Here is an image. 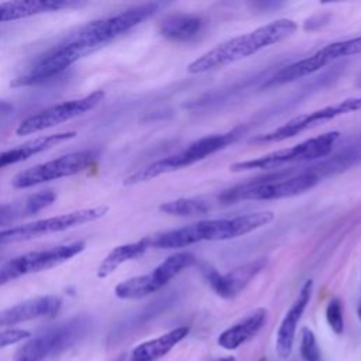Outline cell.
Returning <instances> with one entry per match:
<instances>
[{"mask_svg":"<svg viewBox=\"0 0 361 361\" xmlns=\"http://www.w3.org/2000/svg\"><path fill=\"white\" fill-rule=\"evenodd\" d=\"M159 7V3H145L78 27L47 52L38 55L24 72L11 80L10 86H34L51 80L79 59L152 17Z\"/></svg>","mask_w":361,"mask_h":361,"instance_id":"cell-1","label":"cell"},{"mask_svg":"<svg viewBox=\"0 0 361 361\" xmlns=\"http://www.w3.org/2000/svg\"><path fill=\"white\" fill-rule=\"evenodd\" d=\"M275 214L269 210L234 216L230 219L200 220L189 226L169 230L149 237L154 248H185L202 241H226L233 240L274 221Z\"/></svg>","mask_w":361,"mask_h":361,"instance_id":"cell-2","label":"cell"},{"mask_svg":"<svg viewBox=\"0 0 361 361\" xmlns=\"http://www.w3.org/2000/svg\"><path fill=\"white\" fill-rule=\"evenodd\" d=\"M298 30V23L290 18H278L247 34L230 38L206 51L188 65L189 73H204L228 63L248 58L258 51L283 41Z\"/></svg>","mask_w":361,"mask_h":361,"instance_id":"cell-3","label":"cell"},{"mask_svg":"<svg viewBox=\"0 0 361 361\" xmlns=\"http://www.w3.org/2000/svg\"><path fill=\"white\" fill-rule=\"evenodd\" d=\"M238 134H240V130L235 128V130H231L227 133L212 134V135H204L202 138H197L193 142H190L186 148H183L182 151L168 155L165 158H161V159L147 165L145 168L131 173L130 176H127L124 179L123 183L126 186H131V185H137V183H142V182L155 179L161 175L171 173V172L182 169V168H188V166L204 159L206 157H210L214 152L226 148L228 144H231L238 137Z\"/></svg>","mask_w":361,"mask_h":361,"instance_id":"cell-4","label":"cell"},{"mask_svg":"<svg viewBox=\"0 0 361 361\" xmlns=\"http://www.w3.org/2000/svg\"><path fill=\"white\" fill-rule=\"evenodd\" d=\"M92 329V319L80 314L52 326L24 343L16 353V361H45L79 343Z\"/></svg>","mask_w":361,"mask_h":361,"instance_id":"cell-5","label":"cell"},{"mask_svg":"<svg viewBox=\"0 0 361 361\" xmlns=\"http://www.w3.org/2000/svg\"><path fill=\"white\" fill-rule=\"evenodd\" d=\"M338 138H340L338 131H329V133L307 138L289 148H282V149L265 154L262 157L234 162L233 165H230V171L233 172L254 171V169L268 171V169L281 168L283 165L320 159L327 157L333 151V147L336 145Z\"/></svg>","mask_w":361,"mask_h":361,"instance_id":"cell-6","label":"cell"},{"mask_svg":"<svg viewBox=\"0 0 361 361\" xmlns=\"http://www.w3.org/2000/svg\"><path fill=\"white\" fill-rule=\"evenodd\" d=\"M317 182V173H314L313 171H305L283 179L248 182L224 190L219 196V199L223 203H234L238 200H272L292 197L314 188Z\"/></svg>","mask_w":361,"mask_h":361,"instance_id":"cell-7","label":"cell"},{"mask_svg":"<svg viewBox=\"0 0 361 361\" xmlns=\"http://www.w3.org/2000/svg\"><path fill=\"white\" fill-rule=\"evenodd\" d=\"M196 257L188 251H178L165 258L151 272L133 276L120 282L114 288V293L120 299H141L151 293H155L164 288L171 279H173L183 269L196 264Z\"/></svg>","mask_w":361,"mask_h":361,"instance_id":"cell-8","label":"cell"},{"mask_svg":"<svg viewBox=\"0 0 361 361\" xmlns=\"http://www.w3.org/2000/svg\"><path fill=\"white\" fill-rule=\"evenodd\" d=\"M358 54H361V35L330 42L323 48L317 49L316 52H313L312 55L281 68L267 82V86L283 85L288 82H293L296 79H302L305 76H309L320 71L322 68L327 66L329 63L337 59L358 55Z\"/></svg>","mask_w":361,"mask_h":361,"instance_id":"cell-9","label":"cell"},{"mask_svg":"<svg viewBox=\"0 0 361 361\" xmlns=\"http://www.w3.org/2000/svg\"><path fill=\"white\" fill-rule=\"evenodd\" d=\"M97 158L99 151L96 149H82L69 152L52 161L38 164L18 172L11 179V185L17 189H25L54 179L78 175L89 166H92L97 161Z\"/></svg>","mask_w":361,"mask_h":361,"instance_id":"cell-10","label":"cell"},{"mask_svg":"<svg viewBox=\"0 0 361 361\" xmlns=\"http://www.w3.org/2000/svg\"><path fill=\"white\" fill-rule=\"evenodd\" d=\"M83 250V241H73L69 244H62L18 255L0 267V285H4L28 274L51 269L59 264L66 262Z\"/></svg>","mask_w":361,"mask_h":361,"instance_id":"cell-11","label":"cell"},{"mask_svg":"<svg viewBox=\"0 0 361 361\" xmlns=\"http://www.w3.org/2000/svg\"><path fill=\"white\" fill-rule=\"evenodd\" d=\"M107 210L109 209L106 206L80 209V210L69 212L65 214L35 220L32 223H27L23 226L4 228V230H0V245L35 238L44 234L65 231L68 228H72L89 221H94L103 217L107 213Z\"/></svg>","mask_w":361,"mask_h":361,"instance_id":"cell-12","label":"cell"},{"mask_svg":"<svg viewBox=\"0 0 361 361\" xmlns=\"http://www.w3.org/2000/svg\"><path fill=\"white\" fill-rule=\"evenodd\" d=\"M358 110H361V96L347 97L334 104H327L317 110H313V111H309L305 114H299V116L290 118L289 121H286L285 124L279 126L278 128L255 137L254 141H257V142L283 141V140L295 137L320 123H326V121L340 117L343 114H348V113L358 111Z\"/></svg>","mask_w":361,"mask_h":361,"instance_id":"cell-13","label":"cell"},{"mask_svg":"<svg viewBox=\"0 0 361 361\" xmlns=\"http://www.w3.org/2000/svg\"><path fill=\"white\" fill-rule=\"evenodd\" d=\"M103 97H104V92L96 90L83 97L72 99V100H66V102L49 106L24 118L16 128V133L17 135H28V134L38 133L45 128L58 126L63 121L72 120L78 116H82L93 110L103 100Z\"/></svg>","mask_w":361,"mask_h":361,"instance_id":"cell-14","label":"cell"},{"mask_svg":"<svg viewBox=\"0 0 361 361\" xmlns=\"http://www.w3.org/2000/svg\"><path fill=\"white\" fill-rule=\"evenodd\" d=\"M267 267V258H257L243 264L227 274H220L209 264L200 267V272L210 288L223 299H233Z\"/></svg>","mask_w":361,"mask_h":361,"instance_id":"cell-15","label":"cell"},{"mask_svg":"<svg viewBox=\"0 0 361 361\" xmlns=\"http://www.w3.org/2000/svg\"><path fill=\"white\" fill-rule=\"evenodd\" d=\"M312 292H313V281L307 279L302 285L295 302L286 310L285 316L279 323V327L276 330V337H275V351L278 357L282 360L289 358V355L292 354L298 324L312 299Z\"/></svg>","mask_w":361,"mask_h":361,"instance_id":"cell-16","label":"cell"},{"mask_svg":"<svg viewBox=\"0 0 361 361\" xmlns=\"http://www.w3.org/2000/svg\"><path fill=\"white\" fill-rule=\"evenodd\" d=\"M61 306V298L54 295L24 300L11 307L0 310V327L14 326L23 322L35 320L41 317H52L59 312Z\"/></svg>","mask_w":361,"mask_h":361,"instance_id":"cell-17","label":"cell"},{"mask_svg":"<svg viewBox=\"0 0 361 361\" xmlns=\"http://www.w3.org/2000/svg\"><path fill=\"white\" fill-rule=\"evenodd\" d=\"M267 320L268 310L265 307H258L250 314L240 319L237 323L223 330L217 337V344L228 351L237 350L238 347L254 338L267 324Z\"/></svg>","mask_w":361,"mask_h":361,"instance_id":"cell-18","label":"cell"},{"mask_svg":"<svg viewBox=\"0 0 361 361\" xmlns=\"http://www.w3.org/2000/svg\"><path fill=\"white\" fill-rule=\"evenodd\" d=\"M78 0H18L0 3V23L14 21L37 14L61 11L65 8H76L85 6Z\"/></svg>","mask_w":361,"mask_h":361,"instance_id":"cell-19","label":"cell"},{"mask_svg":"<svg viewBox=\"0 0 361 361\" xmlns=\"http://www.w3.org/2000/svg\"><path fill=\"white\" fill-rule=\"evenodd\" d=\"M76 135L75 131H65V133H56V134H49V135H42L37 137L34 140H30L18 147L6 149L0 152V168L25 161L39 152H44L63 141H68Z\"/></svg>","mask_w":361,"mask_h":361,"instance_id":"cell-20","label":"cell"},{"mask_svg":"<svg viewBox=\"0 0 361 361\" xmlns=\"http://www.w3.org/2000/svg\"><path fill=\"white\" fill-rule=\"evenodd\" d=\"M56 199V193L52 189L39 190L24 199L0 204V226L13 223L23 217L37 214L42 209L48 207Z\"/></svg>","mask_w":361,"mask_h":361,"instance_id":"cell-21","label":"cell"},{"mask_svg":"<svg viewBox=\"0 0 361 361\" xmlns=\"http://www.w3.org/2000/svg\"><path fill=\"white\" fill-rule=\"evenodd\" d=\"M189 334V327L180 326L152 340L138 344L131 351V361H155L166 355L178 343Z\"/></svg>","mask_w":361,"mask_h":361,"instance_id":"cell-22","label":"cell"},{"mask_svg":"<svg viewBox=\"0 0 361 361\" xmlns=\"http://www.w3.org/2000/svg\"><path fill=\"white\" fill-rule=\"evenodd\" d=\"M202 28L203 20L199 16L186 13L171 14L166 18H164L159 24L161 35L171 41L178 42L195 39L200 34Z\"/></svg>","mask_w":361,"mask_h":361,"instance_id":"cell-23","label":"cell"},{"mask_svg":"<svg viewBox=\"0 0 361 361\" xmlns=\"http://www.w3.org/2000/svg\"><path fill=\"white\" fill-rule=\"evenodd\" d=\"M148 248H151L149 237H144L135 243H128V244H121V245L114 247L100 262V265L97 268V276L99 278L109 276L121 264L141 257Z\"/></svg>","mask_w":361,"mask_h":361,"instance_id":"cell-24","label":"cell"},{"mask_svg":"<svg viewBox=\"0 0 361 361\" xmlns=\"http://www.w3.org/2000/svg\"><path fill=\"white\" fill-rule=\"evenodd\" d=\"M209 203L196 199V197H179L166 203H162L159 206V210L172 214V216H180V217H190V216H202L209 212Z\"/></svg>","mask_w":361,"mask_h":361,"instance_id":"cell-25","label":"cell"},{"mask_svg":"<svg viewBox=\"0 0 361 361\" xmlns=\"http://www.w3.org/2000/svg\"><path fill=\"white\" fill-rule=\"evenodd\" d=\"M300 355L303 361H320L322 353L314 333L309 327H303L300 331Z\"/></svg>","mask_w":361,"mask_h":361,"instance_id":"cell-26","label":"cell"},{"mask_svg":"<svg viewBox=\"0 0 361 361\" xmlns=\"http://www.w3.org/2000/svg\"><path fill=\"white\" fill-rule=\"evenodd\" d=\"M326 320L333 333L341 334L344 331V316L343 303L338 298H331L326 306Z\"/></svg>","mask_w":361,"mask_h":361,"instance_id":"cell-27","label":"cell"},{"mask_svg":"<svg viewBox=\"0 0 361 361\" xmlns=\"http://www.w3.org/2000/svg\"><path fill=\"white\" fill-rule=\"evenodd\" d=\"M28 337H30V333L23 329H10V330L0 331V348L18 343L21 340H25Z\"/></svg>","mask_w":361,"mask_h":361,"instance_id":"cell-28","label":"cell"},{"mask_svg":"<svg viewBox=\"0 0 361 361\" xmlns=\"http://www.w3.org/2000/svg\"><path fill=\"white\" fill-rule=\"evenodd\" d=\"M10 109H11V106H10L8 103L0 100V113H4V111H7V110H10Z\"/></svg>","mask_w":361,"mask_h":361,"instance_id":"cell-29","label":"cell"},{"mask_svg":"<svg viewBox=\"0 0 361 361\" xmlns=\"http://www.w3.org/2000/svg\"><path fill=\"white\" fill-rule=\"evenodd\" d=\"M213 361H235V357L233 355H228V357H221V358H216Z\"/></svg>","mask_w":361,"mask_h":361,"instance_id":"cell-30","label":"cell"},{"mask_svg":"<svg viewBox=\"0 0 361 361\" xmlns=\"http://www.w3.org/2000/svg\"><path fill=\"white\" fill-rule=\"evenodd\" d=\"M357 316H358V319H360V322H361V300H360V303H358V306H357Z\"/></svg>","mask_w":361,"mask_h":361,"instance_id":"cell-31","label":"cell"}]
</instances>
